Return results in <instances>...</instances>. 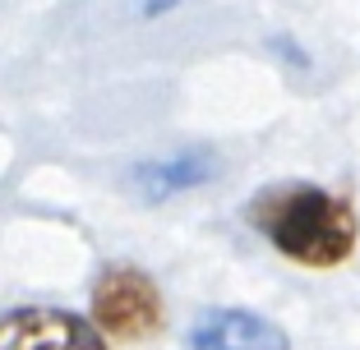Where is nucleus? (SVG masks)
<instances>
[{
	"label": "nucleus",
	"mask_w": 360,
	"mask_h": 350,
	"mask_svg": "<svg viewBox=\"0 0 360 350\" xmlns=\"http://www.w3.org/2000/svg\"><path fill=\"white\" fill-rule=\"evenodd\" d=\"M190 350H286V332L250 309H208L190 328Z\"/></svg>",
	"instance_id": "obj_4"
},
{
	"label": "nucleus",
	"mask_w": 360,
	"mask_h": 350,
	"mask_svg": "<svg viewBox=\"0 0 360 350\" xmlns=\"http://www.w3.org/2000/svg\"><path fill=\"white\" fill-rule=\"evenodd\" d=\"M0 350H111L97 323L46 304L0 314Z\"/></svg>",
	"instance_id": "obj_3"
},
{
	"label": "nucleus",
	"mask_w": 360,
	"mask_h": 350,
	"mask_svg": "<svg viewBox=\"0 0 360 350\" xmlns=\"http://www.w3.org/2000/svg\"><path fill=\"white\" fill-rule=\"evenodd\" d=\"M129 189L148 203H162L171 194H190L199 184L217 180V161L212 152H176V157H158V161H139L129 166Z\"/></svg>",
	"instance_id": "obj_5"
},
{
	"label": "nucleus",
	"mask_w": 360,
	"mask_h": 350,
	"mask_svg": "<svg viewBox=\"0 0 360 350\" xmlns=\"http://www.w3.org/2000/svg\"><path fill=\"white\" fill-rule=\"evenodd\" d=\"M273 51H277V55H286L291 65H300V69H309V55H305V51H296V42H286V37H277V42H273Z\"/></svg>",
	"instance_id": "obj_6"
},
{
	"label": "nucleus",
	"mask_w": 360,
	"mask_h": 350,
	"mask_svg": "<svg viewBox=\"0 0 360 350\" xmlns=\"http://www.w3.org/2000/svg\"><path fill=\"white\" fill-rule=\"evenodd\" d=\"M171 5H180V0H143V19H158V14H167Z\"/></svg>",
	"instance_id": "obj_7"
},
{
	"label": "nucleus",
	"mask_w": 360,
	"mask_h": 350,
	"mask_svg": "<svg viewBox=\"0 0 360 350\" xmlns=\"http://www.w3.org/2000/svg\"><path fill=\"white\" fill-rule=\"evenodd\" d=\"M250 222L282 258L338 267L356 249V213L319 184H273L250 198Z\"/></svg>",
	"instance_id": "obj_1"
},
{
	"label": "nucleus",
	"mask_w": 360,
	"mask_h": 350,
	"mask_svg": "<svg viewBox=\"0 0 360 350\" xmlns=\"http://www.w3.org/2000/svg\"><path fill=\"white\" fill-rule=\"evenodd\" d=\"M93 323L106 341H143L162 328V290L139 267H106L93 286Z\"/></svg>",
	"instance_id": "obj_2"
}]
</instances>
